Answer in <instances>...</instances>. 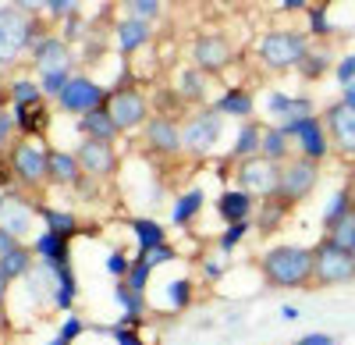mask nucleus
Listing matches in <instances>:
<instances>
[{"mask_svg": "<svg viewBox=\"0 0 355 345\" xmlns=\"http://www.w3.org/2000/svg\"><path fill=\"white\" fill-rule=\"evenodd\" d=\"M43 36L40 4H0V68H11Z\"/></svg>", "mask_w": 355, "mask_h": 345, "instance_id": "f257e3e1", "label": "nucleus"}, {"mask_svg": "<svg viewBox=\"0 0 355 345\" xmlns=\"http://www.w3.org/2000/svg\"><path fill=\"white\" fill-rule=\"evenodd\" d=\"M259 274L270 289H306L313 285V249L277 242L259 256Z\"/></svg>", "mask_w": 355, "mask_h": 345, "instance_id": "f03ea898", "label": "nucleus"}, {"mask_svg": "<svg viewBox=\"0 0 355 345\" xmlns=\"http://www.w3.org/2000/svg\"><path fill=\"white\" fill-rule=\"evenodd\" d=\"M309 50H313V43H309V33H302V28H270L256 43V57L266 71L299 68Z\"/></svg>", "mask_w": 355, "mask_h": 345, "instance_id": "7ed1b4c3", "label": "nucleus"}, {"mask_svg": "<svg viewBox=\"0 0 355 345\" xmlns=\"http://www.w3.org/2000/svg\"><path fill=\"white\" fill-rule=\"evenodd\" d=\"M46 153H50V146L43 139H15V146L4 157L15 189H21L28 196H40L50 185L46 182Z\"/></svg>", "mask_w": 355, "mask_h": 345, "instance_id": "20e7f679", "label": "nucleus"}, {"mask_svg": "<svg viewBox=\"0 0 355 345\" xmlns=\"http://www.w3.org/2000/svg\"><path fill=\"white\" fill-rule=\"evenodd\" d=\"M107 110L117 125L121 135H135L142 132V125L153 118V100L146 96L135 82H128V71L121 75V82L110 85V96H107Z\"/></svg>", "mask_w": 355, "mask_h": 345, "instance_id": "39448f33", "label": "nucleus"}, {"mask_svg": "<svg viewBox=\"0 0 355 345\" xmlns=\"http://www.w3.org/2000/svg\"><path fill=\"white\" fill-rule=\"evenodd\" d=\"M40 196H28L21 189H4L0 192V228L8 235H15L18 242H33L43 232V221H40Z\"/></svg>", "mask_w": 355, "mask_h": 345, "instance_id": "423d86ee", "label": "nucleus"}, {"mask_svg": "<svg viewBox=\"0 0 355 345\" xmlns=\"http://www.w3.org/2000/svg\"><path fill=\"white\" fill-rule=\"evenodd\" d=\"M224 135V118L214 107H196L182 121V157L189 160H206Z\"/></svg>", "mask_w": 355, "mask_h": 345, "instance_id": "0eeeda50", "label": "nucleus"}, {"mask_svg": "<svg viewBox=\"0 0 355 345\" xmlns=\"http://www.w3.org/2000/svg\"><path fill=\"white\" fill-rule=\"evenodd\" d=\"M348 281H355V256L323 235L313 249V285L334 289V285H348Z\"/></svg>", "mask_w": 355, "mask_h": 345, "instance_id": "6e6552de", "label": "nucleus"}, {"mask_svg": "<svg viewBox=\"0 0 355 345\" xmlns=\"http://www.w3.org/2000/svg\"><path fill=\"white\" fill-rule=\"evenodd\" d=\"M316 185H320V164H313V160H306V157L295 153L288 164H281L277 192H274L270 199H277V203H284V207L291 210L295 203H302L306 196H313Z\"/></svg>", "mask_w": 355, "mask_h": 345, "instance_id": "1a4fd4ad", "label": "nucleus"}, {"mask_svg": "<svg viewBox=\"0 0 355 345\" xmlns=\"http://www.w3.org/2000/svg\"><path fill=\"white\" fill-rule=\"evenodd\" d=\"M107 96H110V85L96 82L93 75H71V82L64 85V93L53 100V107L61 114H71V118H82V114L96 110V107H107Z\"/></svg>", "mask_w": 355, "mask_h": 345, "instance_id": "9d476101", "label": "nucleus"}, {"mask_svg": "<svg viewBox=\"0 0 355 345\" xmlns=\"http://www.w3.org/2000/svg\"><path fill=\"white\" fill-rule=\"evenodd\" d=\"M139 135H142V146L150 157H157V160L182 157V118H174V114H153Z\"/></svg>", "mask_w": 355, "mask_h": 345, "instance_id": "9b49d317", "label": "nucleus"}, {"mask_svg": "<svg viewBox=\"0 0 355 345\" xmlns=\"http://www.w3.org/2000/svg\"><path fill=\"white\" fill-rule=\"evenodd\" d=\"M234 61V43L217 33V28H206V33L192 36V68H199L202 75H220L227 71Z\"/></svg>", "mask_w": 355, "mask_h": 345, "instance_id": "f8f14e48", "label": "nucleus"}, {"mask_svg": "<svg viewBox=\"0 0 355 345\" xmlns=\"http://www.w3.org/2000/svg\"><path fill=\"white\" fill-rule=\"evenodd\" d=\"M284 128V135L295 142L299 157L313 160V164H323L331 157V139H327V128H323V118H299V121H288V125H277Z\"/></svg>", "mask_w": 355, "mask_h": 345, "instance_id": "ddd939ff", "label": "nucleus"}, {"mask_svg": "<svg viewBox=\"0 0 355 345\" xmlns=\"http://www.w3.org/2000/svg\"><path fill=\"white\" fill-rule=\"evenodd\" d=\"M277 178H281V167L263 157L234 164V189H242L252 199H270L277 192Z\"/></svg>", "mask_w": 355, "mask_h": 345, "instance_id": "4468645a", "label": "nucleus"}, {"mask_svg": "<svg viewBox=\"0 0 355 345\" xmlns=\"http://www.w3.org/2000/svg\"><path fill=\"white\" fill-rule=\"evenodd\" d=\"M82 175H89L93 182H110L121 167V157H117V146H107V142H93V139H78V146L71 150Z\"/></svg>", "mask_w": 355, "mask_h": 345, "instance_id": "2eb2a0df", "label": "nucleus"}, {"mask_svg": "<svg viewBox=\"0 0 355 345\" xmlns=\"http://www.w3.org/2000/svg\"><path fill=\"white\" fill-rule=\"evenodd\" d=\"M28 57H33V68L36 75H50V71H75V47L64 43V36L57 33H46L33 50H28Z\"/></svg>", "mask_w": 355, "mask_h": 345, "instance_id": "dca6fc26", "label": "nucleus"}, {"mask_svg": "<svg viewBox=\"0 0 355 345\" xmlns=\"http://www.w3.org/2000/svg\"><path fill=\"white\" fill-rule=\"evenodd\" d=\"M323 128H327L331 150H338L341 157H355V110L345 107L341 100L323 110Z\"/></svg>", "mask_w": 355, "mask_h": 345, "instance_id": "f3484780", "label": "nucleus"}, {"mask_svg": "<svg viewBox=\"0 0 355 345\" xmlns=\"http://www.w3.org/2000/svg\"><path fill=\"white\" fill-rule=\"evenodd\" d=\"M53 271V310L57 313H75V303H78V274H75V256L64 253L57 256V260L50 264Z\"/></svg>", "mask_w": 355, "mask_h": 345, "instance_id": "a211bd4d", "label": "nucleus"}, {"mask_svg": "<svg viewBox=\"0 0 355 345\" xmlns=\"http://www.w3.org/2000/svg\"><path fill=\"white\" fill-rule=\"evenodd\" d=\"M82 178L85 175H82L75 153L61 150V146H50V153H46V182L57 185V189H78Z\"/></svg>", "mask_w": 355, "mask_h": 345, "instance_id": "6ab92c4d", "label": "nucleus"}, {"mask_svg": "<svg viewBox=\"0 0 355 345\" xmlns=\"http://www.w3.org/2000/svg\"><path fill=\"white\" fill-rule=\"evenodd\" d=\"M75 132H78V139L107 142V146H117V142H121V132H117V125H114L107 107H96V110L82 114V118L75 121Z\"/></svg>", "mask_w": 355, "mask_h": 345, "instance_id": "aec40b11", "label": "nucleus"}, {"mask_svg": "<svg viewBox=\"0 0 355 345\" xmlns=\"http://www.w3.org/2000/svg\"><path fill=\"white\" fill-rule=\"evenodd\" d=\"M153 25H146V22H135V18H117L114 22V43H117V50H121L125 57H132V53H139V50H146L153 43Z\"/></svg>", "mask_w": 355, "mask_h": 345, "instance_id": "412c9836", "label": "nucleus"}, {"mask_svg": "<svg viewBox=\"0 0 355 345\" xmlns=\"http://www.w3.org/2000/svg\"><path fill=\"white\" fill-rule=\"evenodd\" d=\"M11 118H15V132L18 139H43L53 125V114L43 103H33V107H11Z\"/></svg>", "mask_w": 355, "mask_h": 345, "instance_id": "4be33fe9", "label": "nucleus"}, {"mask_svg": "<svg viewBox=\"0 0 355 345\" xmlns=\"http://www.w3.org/2000/svg\"><path fill=\"white\" fill-rule=\"evenodd\" d=\"M266 110L277 118V125H288V121H299V118H313V100L274 90V93H266Z\"/></svg>", "mask_w": 355, "mask_h": 345, "instance_id": "5701e85b", "label": "nucleus"}, {"mask_svg": "<svg viewBox=\"0 0 355 345\" xmlns=\"http://www.w3.org/2000/svg\"><path fill=\"white\" fill-rule=\"evenodd\" d=\"M214 210H217V217H220L224 224H242V221H252V214H256V199L245 196L242 189H224V192L217 196Z\"/></svg>", "mask_w": 355, "mask_h": 345, "instance_id": "b1692460", "label": "nucleus"}, {"mask_svg": "<svg viewBox=\"0 0 355 345\" xmlns=\"http://www.w3.org/2000/svg\"><path fill=\"white\" fill-rule=\"evenodd\" d=\"M40 221H43V228H46V232L61 235V239H68V242H75V239L82 235V217H78L75 210H64V207H46V203H40Z\"/></svg>", "mask_w": 355, "mask_h": 345, "instance_id": "393cba45", "label": "nucleus"}, {"mask_svg": "<svg viewBox=\"0 0 355 345\" xmlns=\"http://www.w3.org/2000/svg\"><path fill=\"white\" fill-rule=\"evenodd\" d=\"M128 228H132V239H135V256H146V253L167 246V228L153 217H132Z\"/></svg>", "mask_w": 355, "mask_h": 345, "instance_id": "a878e982", "label": "nucleus"}, {"mask_svg": "<svg viewBox=\"0 0 355 345\" xmlns=\"http://www.w3.org/2000/svg\"><path fill=\"white\" fill-rule=\"evenodd\" d=\"M174 93L178 100H185L192 107H206V93H210V75H202L199 68H182L178 71V82H174Z\"/></svg>", "mask_w": 355, "mask_h": 345, "instance_id": "bb28decb", "label": "nucleus"}, {"mask_svg": "<svg viewBox=\"0 0 355 345\" xmlns=\"http://www.w3.org/2000/svg\"><path fill=\"white\" fill-rule=\"evenodd\" d=\"M259 157L270 160V164H288L295 157V142L284 135V128L277 125H263V139H259Z\"/></svg>", "mask_w": 355, "mask_h": 345, "instance_id": "cd10ccee", "label": "nucleus"}, {"mask_svg": "<svg viewBox=\"0 0 355 345\" xmlns=\"http://www.w3.org/2000/svg\"><path fill=\"white\" fill-rule=\"evenodd\" d=\"M202 207H206V192H202L199 185H196V189H185V192L171 203V228H189L192 221H199Z\"/></svg>", "mask_w": 355, "mask_h": 345, "instance_id": "c85d7f7f", "label": "nucleus"}, {"mask_svg": "<svg viewBox=\"0 0 355 345\" xmlns=\"http://www.w3.org/2000/svg\"><path fill=\"white\" fill-rule=\"evenodd\" d=\"M33 267H36V253H33V246H28V242H18L8 256H0V274H4L11 285L15 281H25Z\"/></svg>", "mask_w": 355, "mask_h": 345, "instance_id": "c756f323", "label": "nucleus"}, {"mask_svg": "<svg viewBox=\"0 0 355 345\" xmlns=\"http://www.w3.org/2000/svg\"><path fill=\"white\" fill-rule=\"evenodd\" d=\"M210 107L220 114V118H242V121H249L252 110H256V100H252V93H245V90H224Z\"/></svg>", "mask_w": 355, "mask_h": 345, "instance_id": "7c9ffc66", "label": "nucleus"}, {"mask_svg": "<svg viewBox=\"0 0 355 345\" xmlns=\"http://www.w3.org/2000/svg\"><path fill=\"white\" fill-rule=\"evenodd\" d=\"M259 139H263V125L259 121H242L239 135H234V146H231V164L259 157Z\"/></svg>", "mask_w": 355, "mask_h": 345, "instance_id": "2f4dec72", "label": "nucleus"}, {"mask_svg": "<svg viewBox=\"0 0 355 345\" xmlns=\"http://www.w3.org/2000/svg\"><path fill=\"white\" fill-rule=\"evenodd\" d=\"M4 90H8V96H11V107H33V103H43L40 82H36V78H28V75L11 78Z\"/></svg>", "mask_w": 355, "mask_h": 345, "instance_id": "473e14b6", "label": "nucleus"}, {"mask_svg": "<svg viewBox=\"0 0 355 345\" xmlns=\"http://www.w3.org/2000/svg\"><path fill=\"white\" fill-rule=\"evenodd\" d=\"M28 246H33L36 260H46V264H53L57 256L71 253V242H68V239H61V235H53V232H46V228H43V232H40L33 242H28Z\"/></svg>", "mask_w": 355, "mask_h": 345, "instance_id": "72a5a7b5", "label": "nucleus"}, {"mask_svg": "<svg viewBox=\"0 0 355 345\" xmlns=\"http://www.w3.org/2000/svg\"><path fill=\"white\" fill-rule=\"evenodd\" d=\"M167 310L171 313H182V310H189L192 306V299H196V281L192 278H174V281H167Z\"/></svg>", "mask_w": 355, "mask_h": 345, "instance_id": "f704fd0d", "label": "nucleus"}, {"mask_svg": "<svg viewBox=\"0 0 355 345\" xmlns=\"http://www.w3.org/2000/svg\"><path fill=\"white\" fill-rule=\"evenodd\" d=\"M252 232V221H242V224H224V232L214 239V249L220 253V256H231L234 249H239L242 242H245V235Z\"/></svg>", "mask_w": 355, "mask_h": 345, "instance_id": "c9c22d12", "label": "nucleus"}, {"mask_svg": "<svg viewBox=\"0 0 355 345\" xmlns=\"http://www.w3.org/2000/svg\"><path fill=\"white\" fill-rule=\"evenodd\" d=\"M125 18H135V22H146V25H157L164 18V8L160 0H125Z\"/></svg>", "mask_w": 355, "mask_h": 345, "instance_id": "e433bc0d", "label": "nucleus"}, {"mask_svg": "<svg viewBox=\"0 0 355 345\" xmlns=\"http://www.w3.org/2000/svg\"><path fill=\"white\" fill-rule=\"evenodd\" d=\"M352 210H355V203H352V189L345 185V189H338V192L331 196V203L323 207V228L331 232V228H334L345 214H352Z\"/></svg>", "mask_w": 355, "mask_h": 345, "instance_id": "4c0bfd02", "label": "nucleus"}, {"mask_svg": "<svg viewBox=\"0 0 355 345\" xmlns=\"http://www.w3.org/2000/svg\"><path fill=\"white\" fill-rule=\"evenodd\" d=\"M40 15H46L50 22H68L75 15H82V4L78 0H46V4H40Z\"/></svg>", "mask_w": 355, "mask_h": 345, "instance_id": "58836bf2", "label": "nucleus"}, {"mask_svg": "<svg viewBox=\"0 0 355 345\" xmlns=\"http://www.w3.org/2000/svg\"><path fill=\"white\" fill-rule=\"evenodd\" d=\"M71 75L75 71H50V75H36V82H40V93H43V100H57L64 93V85L71 82Z\"/></svg>", "mask_w": 355, "mask_h": 345, "instance_id": "ea45409f", "label": "nucleus"}, {"mask_svg": "<svg viewBox=\"0 0 355 345\" xmlns=\"http://www.w3.org/2000/svg\"><path fill=\"white\" fill-rule=\"evenodd\" d=\"M288 214L284 203H277V199H263V207H256V228H263V232H274L277 221Z\"/></svg>", "mask_w": 355, "mask_h": 345, "instance_id": "a19ab883", "label": "nucleus"}, {"mask_svg": "<svg viewBox=\"0 0 355 345\" xmlns=\"http://www.w3.org/2000/svg\"><path fill=\"white\" fill-rule=\"evenodd\" d=\"M150 278H153V267L142 260V256H132V267H128V278H125V285L132 292H146L150 289Z\"/></svg>", "mask_w": 355, "mask_h": 345, "instance_id": "79ce46f5", "label": "nucleus"}, {"mask_svg": "<svg viewBox=\"0 0 355 345\" xmlns=\"http://www.w3.org/2000/svg\"><path fill=\"white\" fill-rule=\"evenodd\" d=\"M128 267H132V253L121 249V246H114V249L107 253V274H110L114 281H125V278H128Z\"/></svg>", "mask_w": 355, "mask_h": 345, "instance_id": "37998d69", "label": "nucleus"}, {"mask_svg": "<svg viewBox=\"0 0 355 345\" xmlns=\"http://www.w3.org/2000/svg\"><path fill=\"white\" fill-rule=\"evenodd\" d=\"M327 239H331L334 246H341V249H352V242H355V210H352V214H345V217L331 228Z\"/></svg>", "mask_w": 355, "mask_h": 345, "instance_id": "c03bdc74", "label": "nucleus"}, {"mask_svg": "<svg viewBox=\"0 0 355 345\" xmlns=\"http://www.w3.org/2000/svg\"><path fill=\"white\" fill-rule=\"evenodd\" d=\"M331 33V4H309V36Z\"/></svg>", "mask_w": 355, "mask_h": 345, "instance_id": "a18cd8bd", "label": "nucleus"}, {"mask_svg": "<svg viewBox=\"0 0 355 345\" xmlns=\"http://www.w3.org/2000/svg\"><path fill=\"white\" fill-rule=\"evenodd\" d=\"M103 331L110 335V342H114V345H153V342H146V338H142V331H139V328L110 324V328H103Z\"/></svg>", "mask_w": 355, "mask_h": 345, "instance_id": "49530a36", "label": "nucleus"}, {"mask_svg": "<svg viewBox=\"0 0 355 345\" xmlns=\"http://www.w3.org/2000/svg\"><path fill=\"white\" fill-rule=\"evenodd\" d=\"M85 331H89V321H82L78 313H68V317L61 321V328H57V338H64L68 345H75Z\"/></svg>", "mask_w": 355, "mask_h": 345, "instance_id": "de8ad7c7", "label": "nucleus"}, {"mask_svg": "<svg viewBox=\"0 0 355 345\" xmlns=\"http://www.w3.org/2000/svg\"><path fill=\"white\" fill-rule=\"evenodd\" d=\"M327 65H331V57L323 53V50H316V53L309 50V53H306V61L299 65V71H302V78H313V82H316L323 71H327Z\"/></svg>", "mask_w": 355, "mask_h": 345, "instance_id": "09e8293b", "label": "nucleus"}, {"mask_svg": "<svg viewBox=\"0 0 355 345\" xmlns=\"http://www.w3.org/2000/svg\"><path fill=\"white\" fill-rule=\"evenodd\" d=\"M199 271H202V278L206 281H220L224 274H227V256H202V260H199Z\"/></svg>", "mask_w": 355, "mask_h": 345, "instance_id": "8fccbe9b", "label": "nucleus"}, {"mask_svg": "<svg viewBox=\"0 0 355 345\" xmlns=\"http://www.w3.org/2000/svg\"><path fill=\"white\" fill-rule=\"evenodd\" d=\"M15 118H11V110H0V157H8V150L15 146Z\"/></svg>", "mask_w": 355, "mask_h": 345, "instance_id": "3c124183", "label": "nucleus"}, {"mask_svg": "<svg viewBox=\"0 0 355 345\" xmlns=\"http://www.w3.org/2000/svg\"><path fill=\"white\" fill-rule=\"evenodd\" d=\"M174 256H178V249H174V246L167 242V246H160V249H153V253H146V256H142V260H146V264H150V267L157 271V267H164V264H171V260H174Z\"/></svg>", "mask_w": 355, "mask_h": 345, "instance_id": "603ef678", "label": "nucleus"}, {"mask_svg": "<svg viewBox=\"0 0 355 345\" xmlns=\"http://www.w3.org/2000/svg\"><path fill=\"white\" fill-rule=\"evenodd\" d=\"M82 25H85L82 15H75V18L64 22V43H68V47H75L78 40H85V28H82Z\"/></svg>", "mask_w": 355, "mask_h": 345, "instance_id": "864d4df0", "label": "nucleus"}, {"mask_svg": "<svg viewBox=\"0 0 355 345\" xmlns=\"http://www.w3.org/2000/svg\"><path fill=\"white\" fill-rule=\"evenodd\" d=\"M8 306H11V281L0 274V324L8 321Z\"/></svg>", "mask_w": 355, "mask_h": 345, "instance_id": "5fc2aeb1", "label": "nucleus"}, {"mask_svg": "<svg viewBox=\"0 0 355 345\" xmlns=\"http://www.w3.org/2000/svg\"><path fill=\"white\" fill-rule=\"evenodd\" d=\"M291 345H334V335H327V331H313V335H302L299 342H291Z\"/></svg>", "mask_w": 355, "mask_h": 345, "instance_id": "6e6d98bb", "label": "nucleus"}, {"mask_svg": "<svg viewBox=\"0 0 355 345\" xmlns=\"http://www.w3.org/2000/svg\"><path fill=\"white\" fill-rule=\"evenodd\" d=\"M284 15H299V11H309V4L306 0H284V4H277Z\"/></svg>", "mask_w": 355, "mask_h": 345, "instance_id": "4d7b16f0", "label": "nucleus"}, {"mask_svg": "<svg viewBox=\"0 0 355 345\" xmlns=\"http://www.w3.org/2000/svg\"><path fill=\"white\" fill-rule=\"evenodd\" d=\"M15 246H18V239H15V235H8L4 228H0V256H8Z\"/></svg>", "mask_w": 355, "mask_h": 345, "instance_id": "13d9d810", "label": "nucleus"}, {"mask_svg": "<svg viewBox=\"0 0 355 345\" xmlns=\"http://www.w3.org/2000/svg\"><path fill=\"white\" fill-rule=\"evenodd\" d=\"M15 182H11V171H8V160L4 157H0V192H4V189H11Z\"/></svg>", "mask_w": 355, "mask_h": 345, "instance_id": "bf43d9fd", "label": "nucleus"}, {"mask_svg": "<svg viewBox=\"0 0 355 345\" xmlns=\"http://www.w3.org/2000/svg\"><path fill=\"white\" fill-rule=\"evenodd\" d=\"M341 103L355 110V82H352V85H345V90H341Z\"/></svg>", "mask_w": 355, "mask_h": 345, "instance_id": "052dcab7", "label": "nucleus"}, {"mask_svg": "<svg viewBox=\"0 0 355 345\" xmlns=\"http://www.w3.org/2000/svg\"><path fill=\"white\" fill-rule=\"evenodd\" d=\"M281 317L284 321H299V306H281Z\"/></svg>", "mask_w": 355, "mask_h": 345, "instance_id": "680f3d73", "label": "nucleus"}, {"mask_svg": "<svg viewBox=\"0 0 355 345\" xmlns=\"http://www.w3.org/2000/svg\"><path fill=\"white\" fill-rule=\"evenodd\" d=\"M46 345H68V342H64V338H57V335H53V338H50Z\"/></svg>", "mask_w": 355, "mask_h": 345, "instance_id": "e2e57ef3", "label": "nucleus"}, {"mask_svg": "<svg viewBox=\"0 0 355 345\" xmlns=\"http://www.w3.org/2000/svg\"><path fill=\"white\" fill-rule=\"evenodd\" d=\"M348 253H352V256H355V242H352V249H348Z\"/></svg>", "mask_w": 355, "mask_h": 345, "instance_id": "0e129e2a", "label": "nucleus"}, {"mask_svg": "<svg viewBox=\"0 0 355 345\" xmlns=\"http://www.w3.org/2000/svg\"><path fill=\"white\" fill-rule=\"evenodd\" d=\"M0 345H4V338H0Z\"/></svg>", "mask_w": 355, "mask_h": 345, "instance_id": "69168bd1", "label": "nucleus"}, {"mask_svg": "<svg viewBox=\"0 0 355 345\" xmlns=\"http://www.w3.org/2000/svg\"><path fill=\"white\" fill-rule=\"evenodd\" d=\"M334 345H341V342H334Z\"/></svg>", "mask_w": 355, "mask_h": 345, "instance_id": "338daca9", "label": "nucleus"}]
</instances>
